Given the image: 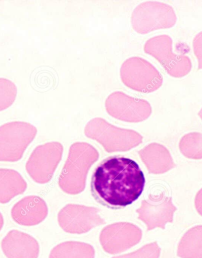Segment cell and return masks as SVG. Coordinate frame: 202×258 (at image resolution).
<instances>
[{
  "label": "cell",
  "instance_id": "obj_1",
  "mask_svg": "<svg viewBox=\"0 0 202 258\" xmlns=\"http://www.w3.org/2000/svg\"><path fill=\"white\" fill-rule=\"evenodd\" d=\"M145 184L138 164L121 156L109 157L94 170L90 190L95 200L112 209L124 208L137 201Z\"/></svg>",
  "mask_w": 202,
  "mask_h": 258
},
{
  "label": "cell",
  "instance_id": "obj_2",
  "mask_svg": "<svg viewBox=\"0 0 202 258\" xmlns=\"http://www.w3.org/2000/svg\"><path fill=\"white\" fill-rule=\"evenodd\" d=\"M98 158L99 153L92 146L84 142L73 144L59 177V186L69 194L81 193L85 189L90 167Z\"/></svg>",
  "mask_w": 202,
  "mask_h": 258
},
{
  "label": "cell",
  "instance_id": "obj_3",
  "mask_svg": "<svg viewBox=\"0 0 202 258\" xmlns=\"http://www.w3.org/2000/svg\"><path fill=\"white\" fill-rule=\"evenodd\" d=\"M84 132L87 138L99 142L109 153L130 151L143 139L136 131L117 127L100 117L88 121Z\"/></svg>",
  "mask_w": 202,
  "mask_h": 258
},
{
  "label": "cell",
  "instance_id": "obj_4",
  "mask_svg": "<svg viewBox=\"0 0 202 258\" xmlns=\"http://www.w3.org/2000/svg\"><path fill=\"white\" fill-rule=\"evenodd\" d=\"M120 76L125 86L141 93L155 92L163 83V76L155 66L138 56L130 57L124 61Z\"/></svg>",
  "mask_w": 202,
  "mask_h": 258
},
{
  "label": "cell",
  "instance_id": "obj_5",
  "mask_svg": "<svg viewBox=\"0 0 202 258\" xmlns=\"http://www.w3.org/2000/svg\"><path fill=\"white\" fill-rule=\"evenodd\" d=\"M177 16L175 10L166 3L147 1L140 3L132 11L131 24L138 34H147L158 30L175 26Z\"/></svg>",
  "mask_w": 202,
  "mask_h": 258
},
{
  "label": "cell",
  "instance_id": "obj_6",
  "mask_svg": "<svg viewBox=\"0 0 202 258\" xmlns=\"http://www.w3.org/2000/svg\"><path fill=\"white\" fill-rule=\"evenodd\" d=\"M37 129L27 122H9L0 126V162H17L35 139Z\"/></svg>",
  "mask_w": 202,
  "mask_h": 258
},
{
  "label": "cell",
  "instance_id": "obj_7",
  "mask_svg": "<svg viewBox=\"0 0 202 258\" xmlns=\"http://www.w3.org/2000/svg\"><path fill=\"white\" fill-rule=\"evenodd\" d=\"M144 53L159 62L169 76L181 78L189 74L192 64L189 57L173 51V40L166 34L159 35L145 41Z\"/></svg>",
  "mask_w": 202,
  "mask_h": 258
},
{
  "label": "cell",
  "instance_id": "obj_8",
  "mask_svg": "<svg viewBox=\"0 0 202 258\" xmlns=\"http://www.w3.org/2000/svg\"><path fill=\"white\" fill-rule=\"evenodd\" d=\"M63 151L64 148L59 142H49L37 146L26 163L28 175L37 183L50 182L61 162Z\"/></svg>",
  "mask_w": 202,
  "mask_h": 258
},
{
  "label": "cell",
  "instance_id": "obj_9",
  "mask_svg": "<svg viewBox=\"0 0 202 258\" xmlns=\"http://www.w3.org/2000/svg\"><path fill=\"white\" fill-rule=\"evenodd\" d=\"M106 109L111 116L128 123L147 120L152 113L148 101L136 98L123 92L111 93L106 100Z\"/></svg>",
  "mask_w": 202,
  "mask_h": 258
},
{
  "label": "cell",
  "instance_id": "obj_10",
  "mask_svg": "<svg viewBox=\"0 0 202 258\" xmlns=\"http://www.w3.org/2000/svg\"><path fill=\"white\" fill-rule=\"evenodd\" d=\"M99 212V209L95 208L69 204L59 213V224L66 232L82 234L106 224Z\"/></svg>",
  "mask_w": 202,
  "mask_h": 258
},
{
  "label": "cell",
  "instance_id": "obj_11",
  "mask_svg": "<svg viewBox=\"0 0 202 258\" xmlns=\"http://www.w3.org/2000/svg\"><path fill=\"white\" fill-rule=\"evenodd\" d=\"M177 210L172 198L163 192L157 196L149 195L147 200L142 201L141 207L136 212L138 218L144 223L149 231L157 228L165 229L167 224L173 222Z\"/></svg>",
  "mask_w": 202,
  "mask_h": 258
},
{
  "label": "cell",
  "instance_id": "obj_12",
  "mask_svg": "<svg viewBox=\"0 0 202 258\" xmlns=\"http://www.w3.org/2000/svg\"><path fill=\"white\" fill-rule=\"evenodd\" d=\"M141 230L127 222L116 223L106 226L101 232V245L107 253L118 254L131 248L140 242Z\"/></svg>",
  "mask_w": 202,
  "mask_h": 258
},
{
  "label": "cell",
  "instance_id": "obj_13",
  "mask_svg": "<svg viewBox=\"0 0 202 258\" xmlns=\"http://www.w3.org/2000/svg\"><path fill=\"white\" fill-rule=\"evenodd\" d=\"M47 215L46 202L35 195L22 198L13 206L11 211L13 220L24 226L39 225L46 218Z\"/></svg>",
  "mask_w": 202,
  "mask_h": 258
},
{
  "label": "cell",
  "instance_id": "obj_14",
  "mask_svg": "<svg viewBox=\"0 0 202 258\" xmlns=\"http://www.w3.org/2000/svg\"><path fill=\"white\" fill-rule=\"evenodd\" d=\"M7 258H38L40 246L37 240L28 233L14 229L9 231L1 242Z\"/></svg>",
  "mask_w": 202,
  "mask_h": 258
},
{
  "label": "cell",
  "instance_id": "obj_15",
  "mask_svg": "<svg viewBox=\"0 0 202 258\" xmlns=\"http://www.w3.org/2000/svg\"><path fill=\"white\" fill-rule=\"evenodd\" d=\"M138 153L149 173L163 174L176 167L169 150L162 145L153 143Z\"/></svg>",
  "mask_w": 202,
  "mask_h": 258
},
{
  "label": "cell",
  "instance_id": "obj_16",
  "mask_svg": "<svg viewBox=\"0 0 202 258\" xmlns=\"http://www.w3.org/2000/svg\"><path fill=\"white\" fill-rule=\"evenodd\" d=\"M25 179L17 170L0 168V204L9 203L13 198L27 190Z\"/></svg>",
  "mask_w": 202,
  "mask_h": 258
},
{
  "label": "cell",
  "instance_id": "obj_17",
  "mask_svg": "<svg viewBox=\"0 0 202 258\" xmlns=\"http://www.w3.org/2000/svg\"><path fill=\"white\" fill-rule=\"evenodd\" d=\"M180 258H202V225L194 226L184 233L177 246Z\"/></svg>",
  "mask_w": 202,
  "mask_h": 258
},
{
  "label": "cell",
  "instance_id": "obj_18",
  "mask_svg": "<svg viewBox=\"0 0 202 258\" xmlns=\"http://www.w3.org/2000/svg\"><path fill=\"white\" fill-rule=\"evenodd\" d=\"M95 249L89 244L66 242L52 250L49 258H95Z\"/></svg>",
  "mask_w": 202,
  "mask_h": 258
},
{
  "label": "cell",
  "instance_id": "obj_19",
  "mask_svg": "<svg viewBox=\"0 0 202 258\" xmlns=\"http://www.w3.org/2000/svg\"><path fill=\"white\" fill-rule=\"evenodd\" d=\"M179 149L188 159H202V134L191 132L183 136L179 142Z\"/></svg>",
  "mask_w": 202,
  "mask_h": 258
},
{
  "label": "cell",
  "instance_id": "obj_20",
  "mask_svg": "<svg viewBox=\"0 0 202 258\" xmlns=\"http://www.w3.org/2000/svg\"><path fill=\"white\" fill-rule=\"evenodd\" d=\"M17 95V88L11 80L0 78V111L11 107Z\"/></svg>",
  "mask_w": 202,
  "mask_h": 258
},
{
  "label": "cell",
  "instance_id": "obj_21",
  "mask_svg": "<svg viewBox=\"0 0 202 258\" xmlns=\"http://www.w3.org/2000/svg\"><path fill=\"white\" fill-rule=\"evenodd\" d=\"M161 248L158 242L147 244L135 252L113 258H159Z\"/></svg>",
  "mask_w": 202,
  "mask_h": 258
},
{
  "label": "cell",
  "instance_id": "obj_22",
  "mask_svg": "<svg viewBox=\"0 0 202 258\" xmlns=\"http://www.w3.org/2000/svg\"><path fill=\"white\" fill-rule=\"evenodd\" d=\"M193 48L195 56L198 61V69H202V31L195 36L193 41Z\"/></svg>",
  "mask_w": 202,
  "mask_h": 258
},
{
  "label": "cell",
  "instance_id": "obj_23",
  "mask_svg": "<svg viewBox=\"0 0 202 258\" xmlns=\"http://www.w3.org/2000/svg\"><path fill=\"white\" fill-rule=\"evenodd\" d=\"M194 205L198 214L202 217V188L195 197Z\"/></svg>",
  "mask_w": 202,
  "mask_h": 258
},
{
  "label": "cell",
  "instance_id": "obj_24",
  "mask_svg": "<svg viewBox=\"0 0 202 258\" xmlns=\"http://www.w3.org/2000/svg\"><path fill=\"white\" fill-rule=\"evenodd\" d=\"M5 225V219L4 217H3V215L2 214V212H0V232H1L3 226Z\"/></svg>",
  "mask_w": 202,
  "mask_h": 258
},
{
  "label": "cell",
  "instance_id": "obj_25",
  "mask_svg": "<svg viewBox=\"0 0 202 258\" xmlns=\"http://www.w3.org/2000/svg\"><path fill=\"white\" fill-rule=\"evenodd\" d=\"M198 116L200 117L201 120H202V108L201 110L199 111V112L198 113Z\"/></svg>",
  "mask_w": 202,
  "mask_h": 258
}]
</instances>
